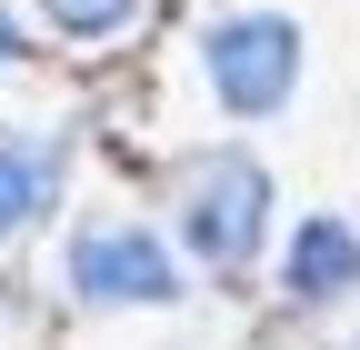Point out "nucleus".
I'll list each match as a JSON object with an SVG mask.
<instances>
[{"label": "nucleus", "instance_id": "obj_2", "mask_svg": "<svg viewBox=\"0 0 360 350\" xmlns=\"http://www.w3.org/2000/svg\"><path fill=\"white\" fill-rule=\"evenodd\" d=\"M200 60H210V91L231 101L240 120L281 110V101L300 91V30H290L281 11H240V20H220V30L200 40Z\"/></svg>", "mask_w": 360, "mask_h": 350}, {"label": "nucleus", "instance_id": "obj_6", "mask_svg": "<svg viewBox=\"0 0 360 350\" xmlns=\"http://www.w3.org/2000/svg\"><path fill=\"white\" fill-rule=\"evenodd\" d=\"M51 11V30H70V40H101V30H120L141 0H40Z\"/></svg>", "mask_w": 360, "mask_h": 350}, {"label": "nucleus", "instance_id": "obj_5", "mask_svg": "<svg viewBox=\"0 0 360 350\" xmlns=\"http://www.w3.org/2000/svg\"><path fill=\"white\" fill-rule=\"evenodd\" d=\"M51 181H60V141H40V130H0V240L51 200Z\"/></svg>", "mask_w": 360, "mask_h": 350}, {"label": "nucleus", "instance_id": "obj_3", "mask_svg": "<svg viewBox=\"0 0 360 350\" xmlns=\"http://www.w3.org/2000/svg\"><path fill=\"white\" fill-rule=\"evenodd\" d=\"M70 290L90 300V311H160V300H180V271H170V250L150 231H130V221H90L70 240Z\"/></svg>", "mask_w": 360, "mask_h": 350}, {"label": "nucleus", "instance_id": "obj_4", "mask_svg": "<svg viewBox=\"0 0 360 350\" xmlns=\"http://www.w3.org/2000/svg\"><path fill=\"white\" fill-rule=\"evenodd\" d=\"M281 280H290V300H340V290L360 280V240H350L340 221H300V231H290V260H281Z\"/></svg>", "mask_w": 360, "mask_h": 350}, {"label": "nucleus", "instance_id": "obj_7", "mask_svg": "<svg viewBox=\"0 0 360 350\" xmlns=\"http://www.w3.org/2000/svg\"><path fill=\"white\" fill-rule=\"evenodd\" d=\"M11 51H20V40H11V20H0V70H11Z\"/></svg>", "mask_w": 360, "mask_h": 350}, {"label": "nucleus", "instance_id": "obj_1", "mask_svg": "<svg viewBox=\"0 0 360 350\" xmlns=\"http://www.w3.org/2000/svg\"><path fill=\"white\" fill-rule=\"evenodd\" d=\"M260 231H270V170L250 150H210L180 181V240H191V260L200 271H250Z\"/></svg>", "mask_w": 360, "mask_h": 350}]
</instances>
